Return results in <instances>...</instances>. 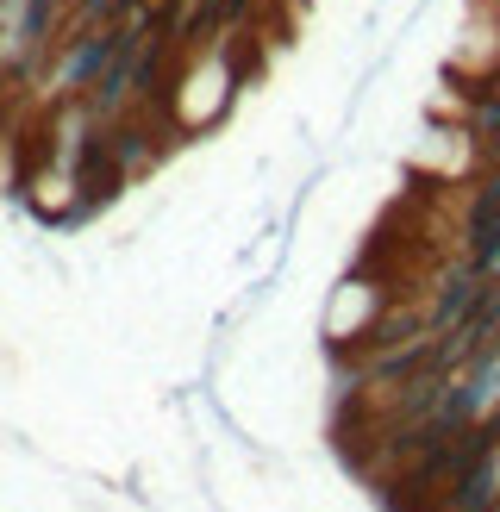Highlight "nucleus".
<instances>
[{
  "label": "nucleus",
  "mask_w": 500,
  "mask_h": 512,
  "mask_svg": "<svg viewBox=\"0 0 500 512\" xmlns=\"http://www.w3.org/2000/svg\"><path fill=\"white\" fill-rule=\"evenodd\" d=\"M244 82V57L232 38L219 32H194L175 44V57L163 69L157 82V107H163V125L175 138H194L207 132V125H219V113L232 107V94Z\"/></svg>",
  "instance_id": "obj_1"
}]
</instances>
